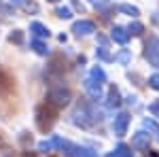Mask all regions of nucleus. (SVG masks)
Here are the masks:
<instances>
[{
  "label": "nucleus",
  "instance_id": "f03ea898",
  "mask_svg": "<svg viewBox=\"0 0 159 157\" xmlns=\"http://www.w3.org/2000/svg\"><path fill=\"white\" fill-rule=\"evenodd\" d=\"M106 83V72L100 68V66H96V68H91V72H89V76L85 79V89L87 94L91 98H96L98 100L100 96H102V85Z\"/></svg>",
  "mask_w": 159,
  "mask_h": 157
},
{
  "label": "nucleus",
  "instance_id": "4468645a",
  "mask_svg": "<svg viewBox=\"0 0 159 157\" xmlns=\"http://www.w3.org/2000/svg\"><path fill=\"white\" fill-rule=\"evenodd\" d=\"M30 47L34 49L38 55H49V47H47V45H45L43 40H38V38H34V40L30 43Z\"/></svg>",
  "mask_w": 159,
  "mask_h": 157
},
{
  "label": "nucleus",
  "instance_id": "a211bd4d",
  "mask_svg": "<svg viewBox=\"0 0 159 157\" xmlns=\"http://www.w3.org/2000/svg\"><path fill=\"white\" fill-rule=\"evenodd\" d=\"M127 32H129L132 36H140V34L144 32V25L140 24V21H134V24H129V28H127Z\"/></svg>",
  "mask_w": 159,
  "mask_h": 157
},
{
  "label": "nucleus",
  "instance_id": "ddd939ff",
  "mask_svg": "<svg viewBox=\"0 0 159 157\" xmlns=\"http://www.w3.org/2000/svg\"><path fill=\"white\" fill-rule=\"evenodd\" d=\"M106 157H132V146L127 145H119L115 151H110Z\"/></svg>",
  "mask_w": 159,
  "mask_h": 157
},
{
  "label": "nucleus",
  "instance_id": "6ab92c4d",
  "mask_svg": "<svg viewBox=\"0 0 159 157\" xmlns=\"http://www.w3.org/2000/svg\"><path fill=\"white\" fill-rule=\"evenodd\" d=\"M96 55H98V60H104V62H112V60H115L108 51H106V47H98V49H96Z\"/></svg>",
  "mask_w": 159,
  "mask_h": 157
},
{
  "label": "nucleus",
  "instance_id": "20e7f679",
  "mask_svg": "<svg viewBox=\"0 0 159 157\" xmlns=\"http://www.w3.org/2000/svg\"><path fill=\"white\" fill-rule=\"evenodd\" d=\"M55 123V109L49 104H40L36 109V125L40 132H49Z\"/></svg>",
  "mask_w": 159,
  "mask_h": 157
},
{
  "label": "nucleus",
  "instance_id": "aec40b11",
  "mask_svg": "<svg viewBox=\"0 0 159 157\" xmlns=\"http://www.w3.org/2000/svg\"><path fill=\"white\" fill-rule=\"evenodd\" d=\"M9 40L15 43V45H21V43H24V32H21V30H15L11 36H9Z\"/></svg>",
  "mask_w": 159,
  "mask_h": 157
},
{
  "label": "nucleus",
  "instance_id": "423d86ee",
  "mask_svg": "<svg viewBox=\"0 0 159 157\" xmlns=\"http://www.w3.org/2000/svg\"><path fill=\"white\" fill-rule=\"evenodd\" d=\"M144 58L151 66L159 68V38L157 36H151L144 45Z\"/></svg>",
  "mask_w": 159,
  "mask_h": 157
},
{
  "label": "nucleus",
  "instance_id": "f257e3e1",
  "mask_svg": "<svg viewBox=\"0 0 159 157\" xmlns=\"http://www.w3.org/2000/svg\"><path fill=\"white\" fill-rule=\"evenodd\" d=\"M51 140H53V145L57 146L66 157H98V153L91 151L89 146L74 145V142H70V140H61V138H57V136L51 138Z\"/></svg>",
  "mask_w": 159,
  "mask_h": 157
},
{
  "label": "nucleus",
  "instance_id": "b1692460",
  "mask_svg": "<svg viewBox=\"0 0 159 157\" xmlns=\"http://www.w3.org/2000/svg\"><path fill=\"white\" fill-rule=\"evenodd\" d=\"M148 85H151L153 89H157V91H159V72H157V74H151V76H148Z\"/></svg>",
  "mask_w": 159,
  "mask_h": 157
},
{
  "label": "nucleus",
  "instance_id": "f8f14e48",
  "mask_svg": "<svg viewBox=\"0 0 159 157\" xmlns=\"http://www.w3.org/2000/svg\"><path fill=\"white\" fill-rule=\"evenodd\" d=\"M121 104V94H119V89L112 85L108 89V98H106V106H110V109H117Z\"/></svg>",
  "mask_w": 159,
  "mask_h": 157
},
{
  "label": "nucleus",
  "instance_id": "5701e85b",
  "mask_svg": "<svg viewBox=\"0 0 159 157\" xmlns=\"http://www.w3.org/2000/svg\"><path fill=\"white\" fill-rule=\"evenodd\" d=\"M93 9H104V7H108L110 4V0H87Z\"/></svg>",
  "mask_w": 159,
  "mask_h": 157
},
{
  "label": "nucleus",
  "instance_id": "6e6552de",
  "mask_svg": "<svg viewBox=\"0 0 159 157\" xmlns=\"http://www.w3.org/2000/svg\"><path fill=\"white\" fill-rule=\"evenodd\" d=\"M148 145H151V134L140 130L132 136V149H136V151H148Z\"/></svg>",
  "mask_w": 159,
  "mask_h": 157
},
{
  "label": "nucleus",
  "instance_id": "a878e982",
  "mask_svg": "<svg viewBox=\"0 0 159 157\" xmlns=\"http://www.w3.org/2000/svg\"><path fill=\"white\" fill-rule=\"evenodd\" d=\"M49 2H57V0H49Z\"/></svg>",
  "mask_w": 159,
  "mask_h": 157
},
{
  "label": "nucleus",
  "instance_id": "1a4fd4ad",
  "mask_svg": "<svg viewBox=\"0 0 159 157\" xmlns=\"http://www.w3.org/2000/svg\"><path fill=\"white\" fill-rule=\"evenodd\" d=\"M72 32L76 36H87V34H93L96 32V24L89 21V19H81V21H74L72 24Z\"/></svg>",
  "mask_w": 159,
  "mask_h": 157
},
{
  "label": "nucleus",
  "instance_id": "412c9836",
  "mask_svg": "<svg viewBox=\"0 0 159 157\" xmlns=\"http://www.w3.org/2000/svg\"><path fill=\"white\" fill-rule=\"evenodd\" d=\"M55 13H57V17H61V19H70V17H72V11H70L68 7H60Z\"/></svg>",
  "mask_w": 159,
  "mask_h": 157
},
{
  "label": "nucleus",
  "instance_id": "9b49d317",
  "mask_svg": "<svg viewBox=\"0 0 159 157\" xmlns=\"http://www.w3.org/2000/svg\"><path fill=\"white\" fill-rule=\"evenodd\" d=\"M30 32H32L38 40H40V38H49V34H51L49 28L45 24H40V21H32V24H30Z\"/></svg>",
  "mask_w": 159,
  "mask_h": 157
},
{
  "label": "nucleus",
  "instance_id": "39448f33",
  "mask_svg": "<svg viewBox=\"0 0 159 157\" xmlns=\"http://www.w3.org/2000/svg\"><path fill=\"white\" fill-rule=\"evenodd\" d=\"M93 121H100V117H96V113L91 106L87 104H79L72 113V123L74 125H81V127H89Z\"/></svg>",
  "mask_w": 159,
  "mask_h": 157
},
{
  "label": "nucleus",
  "instance_id": "dca6fc26",
  "mask_svg": "<svg viewBox=\"0 0 159 157\" xmlns=\"http://www.w3.org/2000/svg\"><path fill=\"white\" fill-rule=\"evenodd\" d=\"M115 60L119 62V64H123V66H127V64L132 62V53H129L127 49H121V51H119V53L115 55Z\"/></svg>",
  "mask_w": 159,
  "mask_h": 157
},
{
  "label": "nucleus",
  "instance_id": "4be33fe9",
  "mask_svg": "<svg viewBox=\"0 0 159 157\" xmlns=\"http://www.w3.org/2000/svg\"><path fill=\"white\" fill-rule=\"evenodd\" d=\"M53 146H55V145H53V140H43V142L38 145V151H40V153H49Z\"/></svg>",
  "mask_w": 159,
  "mask_h": 157
},
{
  "label": "nucleus",
  "instance_id": "7ed1b4c3",
  "mask_svg": "<svg viewBox=\"0 0 159 157\" xmlns=\"http://www.w3.org/2000/svg\"><path fill=\"white\" fill-rule=\"evenodd\" d=\"M70 100H72V91L68 89V87H53L49 89V94H47V104L53 106V109H64V106H68L70 104Z\"/></svg>",
  "mask_w": 159,
  "mask_h": 157
},
{
  "label": "nucleus",
  "instance_id": "f3484780",
  "mask_svg": "<svg viewBox=\"0 0 159 157\" xmlns=\"http://www.w3.org/2000/svg\"><path fill=\"white\" fill-rule=\"evenodd\" d=\"M144 127L148 130V134H153V136L159 140V123H155L153 119H147L144 121Z\"/></svg>",
  "mask_w": 159,
  "mask_h": 157
},
{
  "label": "nucleus",
  "instance_id": "393cba45",
  "mask_svg": "<svg viewBox=\"0 0 159 157\" xmlns=\"http://www.w3.org/2000/svg\"><path fill=\"white\" fill-rule=\"evenodd\" d=\"M148 110H151V113H153L155 117H159V102H153V104L148 106Z\"/></svg>",
  "mask_w": 159,
  "mask_h": 157
},
{
  "label": "nucleus",
  "instance_id": "0eeeda50",
  "mask_svg": "<svg viewBox=\"0 0 159 157\" xmlns=\"http://www.w3.org/2000/svg\"><path fill=\"white\" fill-rule=\"evenodd\" d=\"M127 125H129V113L121 110V113L115 117V121H112V132H115V136L123 138V136L127 134Z\"/></svg>",
  "mask_w": 159,
  "mask_h": 157
},
{
  "label": "nucleus",
  "instance_id": "9d476101",
  "mask_svg": "<svg viewBox=\"0 0 159 157\" xmlns=\"http://www.w3.org/2000/svg\"><path fill=\"white\" fill-rule=\"evenodd\" d=\"M110 38L115 40V43H119V45H125L127 40H129V32L121 28V25H115L112 30H110Z\"/></svg>",
  "mask_w": 159,
  "mask_h": 157
},
{
  "label": "nucleus",
  "instance_id": "2eb2a0df",
  "mask_svg": "<svg viewBox=\"0 0 159 157\" xmlns=\"http://www.w3.org/2000/svg\"><path fill=\"white\" fill-rule=\"evenodd\" d=\"M119 11H121V13H125V15H129V17H138V15H140L138 7H132V4H127V2L119 4Z\"/></svg>",
  "mask_w": 159,
  "mask_h": 157
}]
</instances>
